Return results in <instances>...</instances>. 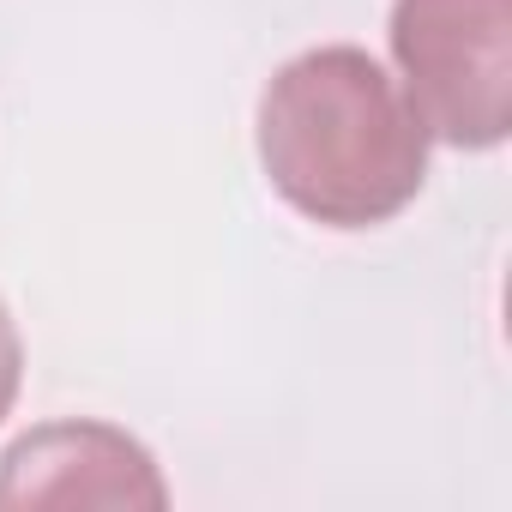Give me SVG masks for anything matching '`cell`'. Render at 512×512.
Wrapping results in <instances>:
<instances>
[{
	"label": "cell",
	"instance_id": "2",
	"mask_svg": "<svg viewBox=\"0 0 512 512\" xmlns=\"http://www.w3.org/2000/svg\"><path fill=\"white\" fill-rule=\"evenodd\" d=\"M392 61L428 139L494 151L512 133V0H392Z\"/></svg>",
	"mask_w": 512,
	"mask_h": 512
},
{
	"label": "cell",
	"instance_id": "4",
	"mask_svg": "<svg viewBox=\"0 0 512 512\" xmlns=\"http://www.w3.org/2000/svg\"><path fill=\"white\" fill-rule=\"evenodd\" d=\"M19 386H25V344H19L13 308L0 302V422L13 416V404H19Z\"/></svg>",
	"mask_w": 512,
	"mask_h": 512
},
{
	"label": "cell",
	"instance_id": "3",
	"mask_svg": "<svg viewBox=\"0 0 512 512\" xmlns=\"http://www.w3.org/2000/svg\"><path fill=\"white\" fill-rule=\"evenodd\" d=\"M0 506H169L157 458L109 422H49L0 458Z\"/></svg>",
	"mask_w": 512,
	"mask_h": 512
},
{
	"label": "cell",
	"instance_id": "1",
	"mask_svg": "<svg viewBox=\"0 0 512 512\" xmlns=\"http://www.w3.org/2000/svg\"><path fill=\"white\" fill-rule=\"evenodd\" d=\"M253 139L272 193L326 229L392 223L428 181V133L410 97L356 43L284 61L260 91Z\"/></svg>",
	"mask_w": 512,
	"mask_h": 512
}]
</instances>
